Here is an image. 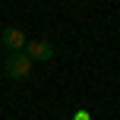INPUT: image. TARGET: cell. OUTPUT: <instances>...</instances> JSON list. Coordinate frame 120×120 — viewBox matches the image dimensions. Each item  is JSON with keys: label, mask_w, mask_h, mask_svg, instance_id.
I'll list each match as a JSON object with an SVG mask.
<instances>
[{"label": "cell", "mask_w": 120, "mask_h": 120, "mask_svg": "<svg viewBox=\"0 0 120 120\" xmlns=\"http://www.w3.org/2000/svg\"><path fill=\"white\" fill-rule=\"evenodd\" d=\"M3 70H6V76H10V79H29V73H32V60H29V54H25V51H16V54L6 57Z\"/></svg>", "instance_id": "6da1fadb"}, {"label": "cell", "mask_w": 120, "mask_h": 120, "mask_svg": "<svg viewBox=\"0 0 120 120\" xmlns=\"http://www.w3.org/2000/svg\"><path fill=\"white\" fill-rule=\"evenodd\" d=\"M25 54H29V60H51L54 57V44L44 41V38H35V41L25 44Z\"/></svg>", "instance_id": "7a4b0ae2"}, {"label": "cell", "mask_w": 120, "mask_h": 120, "mask_svg": "<svg viewBox=\"0 0 120 120\" xmlns=\"http://www.w3.org/2000/svg\"><path fill=\"white\" fill-rule=\"evenodd\" d=\"M0 41L10 48V54H16V51H25V44H29V41H25V35H22L19 29H13V25H10V29H3Z\"/></svg>", "instance_id": "3957f363"}, {"label": "cell", "mask_w": 120, "mask_h": 120, "mask_svg": "<svg viewBox=\"0 0 120 120\" xmlns=\"http://www.w3.org/2000/svg\"><path fill=\"white\" fill-rule=\"evenodd\" d=\"M73 120H92V117H89V111H76V117H73Z\"/></svg>", "instance_id": "277c9868"}]
</instances>
